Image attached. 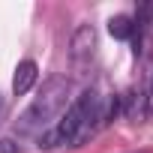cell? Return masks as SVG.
<instances>
[{
    "mask_svg": "<svg viewBox=\"0 0 153 153\" xmlns=\"http://www.w3.org/2000/svg\"><path fill=\"white\" fill-rule=\"evenodd\" d=\"M66 99H69V78L63 75H51V78L42 84L39 96L30 102V108L18 117V132L21 135H33V132H45V126H51L63 108H66Z\"/></svg>",
    "mask_w": 153,
    "mask_h": 153,
    "instance_id": "1",
    "label": "cell"
},
{
    "mask_svg": "<svg viewBox=\"0 0 153 153\" xmlns=\"http://www.w3.org/2000/svg\"><path fill=\"white\" fill-rule=\"evenodd\" d=\"M96 105H99V93H96V90H84L78 99L66 108V114L57 117V123H54L51 129H45V132L39 135V147H42V150H54V147H60V144H75L81 126L87 123V114H90Z\"/></svg>",
    "mask_w": 153,
    "mask_h": 153,
    "instance_id": "2",
    "label": "cell"
},
{
    "mask_svg": "<svg viewBox=\"0 0 153 153\" xmlns=\"http://www.w3.org/2000/svg\"><path fill=\"white\" fill-rule=\"evenodd\" d=\"M93 48H96V30H93L90 24H81L78 30L72 33V39H69V54H72V60H75V63L90 60Z\"/></svg>",
    "mask_w": 153,
    "mask_h": 153,
    "instance_id": "3",
    "label": "cell"
},
{
    "mask_svg": "<svg viewBox=\"0 0 153 153\" xmlns=\"http://www.w3.org/2000/svg\"><path fill=\"white\" fill-rule=\"evenodd\" d=\"M36 78H39V66H36V60H21L18 69H15V75H12V93H15V96L30 93L33 84H36Z\"/></svg>",
    "mask_w": 153,
    "mask_h": 153,
    "instance_id": "4",
    "label": "cell"
},
{
    "mask_svg": "<svg viewBox=\"0 0 153 153\" xmlns=\"http://www.w3.org/2000/svg\"><path fill=\"white\" fill-rule=\"evenodd\" d=\"M123 114H126V120H132V123L147 120V99H144L141 90H129V93L123 96Z\"/></svg>",
    "mask_w": 153,
    "mask_h": 153,
    "instance_id": "5",
    "label": "cell"
},
{
    "mask_svg": "<svg viewBox=\"0 0 153 153\" xmlns=\"http://www.w3.org/2000/svg\"><path fill=\"white\" fill-rule=\"evenodd\" d=\"M132 27H135V24H132L129 15H114V18L108 21V30H111L117 39H129V36H132Z\"/></svg>",
    "mask_w": 153,
    "mask_h": 153,
    "instance_id": "6",
    "label": "cell"
},
{
    "mask_svg": "<svg viewBox=\"0 0 153 153\" xmlns=\"http://www.w3.org/2000/svg\"><path fill=\"white\" fill-rule=\"evenodd\" d=\"M0 153H18V141L15 138H0Z\"/></svg>",
    "mask_w": 153,
    "mask_h": 153,
    "instance_id": "7",
    "label": "cell"
},
{
    "mask_svg": "<svg viewBox=\"0 0 153 153\" xmlns=\"http://www.w3.org/2000/svg\"><path fill=\"white\" fill-rule=\"evenodd\" d=\"M0 120H3V99H0Z\"/></svg>",
    "mask_w": 153,
    "mask_h": 153,
    "instance_id": "8",
    "label": "cell"
},
{
    "mask_svg": "<svg viewBox=\"0 0 153 153\" xmlns=\"http://www.w3.org/2000/svg\"><path fill=\"white\" fill-rule=\"evenodd\" d=\"M150 99H153V81H150Z\"/></svg>",
    "mask_w": 153,
    "mask_h": 153,
    "instance_id": "9",
    "label": "cell"
},
{
    "mask_svg": "<svg viewBox=\"0 0 153 153\" xmlns=\"http://www.w3.org/2000/svg\"><path fill=\"white\" fill-rule=\"evenodd\" d=\"M132 153H150V150H132Z\"/></svg>",
    "mask_w": 153,
    "mask_h": 153,
    "instance_id": "10",
    "label": "cell"
}]
</instances>
